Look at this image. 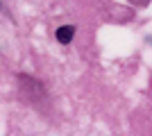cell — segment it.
I'll list each match as a JSON object with an SVG mask.
<instances>
[{"instance_id": "obj_1", "label": "cell", "mask_w": 152, "mask_h": 136, "mask_svg": "<svg viewBox=\"0 0 152 136\" xmlns=\"http://www.w3.org/2000/svg\"><path fill=\"white\" fill-rule=\"evenodd\" d=\"M73 36H75V27L73 25H61L57 30V41L59 43H70Z\"/></svg>"}]
</instances>
